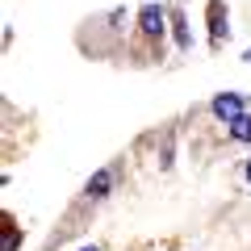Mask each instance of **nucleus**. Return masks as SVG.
<instances>
[{
  "label": "nucleus",
  "mask_w": 251,
  "mask_h": 251,
  "mask_svg": "<svg viewBox=\"0 0 251 251\" xmlns=\"http://www.w3.org/2000/svg\"><path fill=\"white\" fill-rule=\"evenodd\" d=\"M243 59H247V63H251V50H247V54H243Z\"/></svg>",
  "instance_id": "obj_9"
},
{
  "label": "nucleus",
  "mask_w": 251,
  "mask_h": 251,
  "mask_svg": "<svg viewBox=\"0 0 251 251\" xmlns=\"http://www.w3.org/2000/svg\"><path fill=\"white\" fill-rule=\"evenodd\" d=\"M109 188H113V172H109V168H100L97 176H92L88 184H84V193H88L92 201H100V197H109Z\"/></svg>",
  "instance_id": "obj_4"
},
{
  "label": "nucleus",
  "mask_w": 251,
  "mask_h": 251,
  "mask_svg": "<svg viewBox=\"0 0 251 251\" xmlns=\"http://www.w3.org/2000/svg\"><path fill=\"white\" fill-rule=\"evenodd\" d=\"M80 251H100V247H80Z\"/></svg>",
  "instance_id": "obj_8"
},
{
  "label": "nucleus",
  "mask_w": 251,
  "mask_h": 251,
  "mask_svg": "<svg viewBox=\"0 0 251 251\" xmlns=\"http://www.w3.org/2000/svg\"><path fill=\"white\" fill-rule=\"evenodd\" d=\"M230 138H234V143H251V117L247 113L230 122Z\"/></svg>",
  "instance_id": "obj_6"
},
{
  "label": "nucleus",
  "mask_w": 251,
  "mask_h": 251,
  "mask_svg": "<svg viewBox=\"0 0 251 251\" xmlns=\"http://www.w3.org/2000/svg\"><path fill=\"white\" fill-rule=\"evenodd\" d=\"M209 109H214V117H218V122H226V126H230L234 117H243V97H239V92H218Z\"/></svg>",
  "instance_id": "obj_2"
},
{
  "label": "nucleus",
  "mask_w": 251,
  "mask_h": 251,
  "mask_svg": "<svg viewBox=\"0 0 251 251\" xmlns=\"http://www.w3.org/2000/svg\"><path fill=\"white\" fill-rule=\"evenodd\" d=\"M209 34H214V46H222V38H226V4L222 0H209Z\"/></svg>",
  "instance_id": "obj_3"
},
{
  "label": "nucleus",
  "mask_w": 251,
  "mask_h": 251,
  "mask_svg": "<svg viewBox=\"0 0 251 251\" xmlns=\"http://www.w3.org/2000/svg\"><path fill=\"white\" fill-rule=\"evenodd\" d=\"M163 21H168V9H159V4H143L138 9V29H143V38H163Z\"/></svg>",
  "instance_id": "obj_1"
},
{
  "label": "nucleus",
  "mask_w": 251,
  "mask_h": 251,
  "mask_svg": "<svg viewBox=\"0 0 251 251\" xmlns=\"http://www.w3.org/2000/svg\"><path fill=\"white\" fill-rule=\"evenodd\" d=\"M172 25H176V42H180V50H193V34H188L184 13H180V9H172Z\"/></svg>",
  "instance_id": "obj_5"
},
{
  "label": "nucleus",
  "mask_w": 251,
  "mask_h": 251,
  "mask_svg": "<svg viewBox=\"0 0 251 251\" xmlns=\"http://www.w3.org/2000/svg\"><path fill=\"white\" fill-rule=\"evenodd\" d=\"M243 180H247V188H251V159H247V168H243Z\"/></svg>",
  "instance_id": "obj_7"
}]
</instances>
